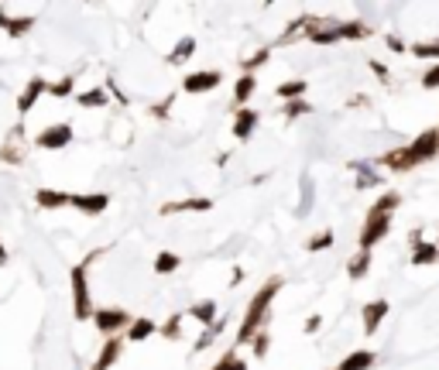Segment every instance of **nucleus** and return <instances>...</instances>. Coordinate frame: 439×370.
I'll return each mask as SVG.
<instances>
[{"label":"nucleus","mask_w":439,"mask_h":370,"mask_svg":"<svg viewBox=\"0 0 439 370\" xmlns=\"http://www.w3.org/2000/svg\"><path fill=\"white\" fill-rule=\"evenodd\" d=\"M388 312H391V302H388V298H374V302H367L364 312H360V315H364V333H367V336L377 333V326L384 322Z\"/></svg>","instance_id":"nucleus-12"},{"label":"nucleus","mask_w":439,"mask_h":370,"mask_svg":"<svg viewBox=\"0 0 439 370\" xmlns=\"http://www.w3.org/2000/svg\"><path fill=\"white\" fill-rule=\"evenodd\" d=\"M192 55H196V38H192V35H185V38H178V45L169 52V59H165V62H169V66H182V62H189Z\"/></svg>","instance_id":"nucleus-20"},{"label":"nucleus","mask_w":439,"mask_h":370,"mask_svg":"<svg viewBox=\"0 0 439 370\" xmlns=\"http://www.w3.org/2000/svg\"><path fill=\"white\" fill-rule=\"evenodd\" d=\"M220 83H223V76H220L216 69H203V72H189V76L182 79V90L196 96V92H213Z\"/></svg>","instance_id":"nucleus-10"},{"label":"nucleus","mask_w":439,"mask_h":370,"mask_svg":"<svg viewBox=\"0 0 439 370\" xmlns=\"http://www.w3.org/2000/svg\"><path fill=\"white\" fill-rule=\"evenodd\" d=\"M319 326H323L319 315H309V319H306V333H319Z\"/></svg>","instance_id":"nucleus-40"},{"label":"nucleus","mask_w":439,"mask_h":370,"mask_svg":"<svg viewBox=\"0 0 439 370\" xmlns=\"http://www.w3.org/2000/svg\"><path fill=\"white\" fill-rule=\"evenodd\" d=\"M371 69L377 72V79H381V83H388V69H384L381 62H371Z\"/></svg>","instance_id":"nucleus-41"},{"label":"nucleus","mask_w":439,"mask_h":370,"mask_svg":"<svg viewBox=\"0 0 439 370\" xmlns=\"http://www.w3.org/2000/svg\"><path fill=\"white\" fill-rule=\"evenodd\" d=\"M93 326H96V333H103L106 340L110 336H117V333H124L127 326H131V315L124 312V309H93Z\"/></svg>","instance_id":"nucleus-6"},{"label":"nucleus","mask_w":439,"mask_h":370,"mask_svg":"<svg viewBox=\"0 0 439 370\" xmlns=\"http://www.w3.org/2000/svg\"><path fill=\"white\" fill-rule=\"evenodd\" d=\"M120 350H124V340H120V336H110V340L100 347V353H96V360H93L89 370H110L117 360H120Z\"/></svg>","instance_id":"nucleus-15"},{"label":"nucleus","mask_w":439,"mask_h":370,"mask_svg":"<svg viewBox=\"0 0 439 370\" xmlns=\"http://www.w3.org/2000/svg\"><path fill=\"white\" fill-rule=\"evenodd\" d=\"M268 55H271V52H268V48H261V52H254L251 59H241V69H244V76H251L254 69H261L264 62H268Z\"/></svg>","instance_id":"nucleus-34"},{"label":"nucleus","mask_w":439,"mask_h":370,"mask_svg":"<svg viewBox=\"0 0 439 370\" xmlns=\"http://www.w3.org/2000/svg\"><path fill=\"white\" fill-rule=\"evenodd\" d=\"M103 251H93L86 261H80L76 268H69V288H73V315L80 322H86L93 315V295H89V264L100 257Z\"/></svg>","instance_id":"nucleus-3"},{"label":"nucleus","mask_w":439,"mask_h":370,"mask_svg":"<svg viewBox=\"0 0 439 370\" xmlns=\"http://www.w3.org/2000/svg\"><path fill=\"white\" fill-rule=\"evenodd\" d=\"M326 247H333V230H323V233H316V237L306 244L309 254H319V251H326Z\"/></svg>","instance_id":"nucleus-31"},{"label":"nucleus","mask_w":439,"mask_h":370,"mask_svg":"<svg viewBox=\"0 0 439 370\" xmlns=\"http://www.w3.org/2000/svg\"><path fill=\"white\" fill-rule=\"evenodd\" d=\"M69 206L80 209L83 216H100V213L110 206V195H106V192H73V195H69Z\"/></svg>","instance_id":"nucleus-8"},{"label":"nucleus","mask_w":439,"mask_h":370,"mask_svg":"<svg viewBox=\"0 0 439 370\" xmlns=\"http://www.w3.org/2000/svg\"><path fill=\"white\" fill-rule=\"evenodd\" d=\"M422 86H426V90H439V62L426 69V76H422Z\"/></svg>","instance_id":"nucleus-38"},{"label":"nucleus","mask_w":439,"mask_h":370,"mask_svg":"<svg viewBox=\"0 0 439 370\" xmlns=\"http://www.w3.org/2000/svg\"><path fill=\"white\" fill-rule=\"evenodd\" d=\"M69 195H73V192H66V188H38V192H35V202H38V209L55 213V209L69 206Z\"/></svg>","instance_id":"nucleus-17"},{"label":"nucleus","mask_w":439,"mask_h":370,"mask_svg":"<svg viewBox=\"0 0 439 370\" xmlns=\"http://www.w3.org/2000/svg\"><path fill=\"white\" fill-rule=\"evenodd\" d=\"M48 92V79H41V76H31L28 83H24V90L17 92V99H14V106H17V113H21V124H24V117L38 106V99Z\"/></svg>","instance_id":"nucleus-7"},{"label":"nucleus","mask_w":439,"mask_h":370,"mask_svg":"<svg viewBox=\"0 0 439 370\" xmlns=\"http://www.w3.org/2000/svg\"><path fill=\"white\" fill-rule=\"evenodd\" d=\"M220 333H223V319H216L213 326H206V329H203V336L196 340V347H192V350H196V353H203V350H206V347L220 336Z\"/></svg>","instance_id":"nucleus-29"},{"label":"nucleus","mask_w":439,"mask_h":370,"mask_svg":"<svg viewBox=\"0 0 439 370\" xmlns=\"http://www.w3.org/2000/svg\"><path fill=\"white\" fill-rule=\"evenodd\" d=\"M254 127H258V110L254 106H237V113H234V137L247 141L254 134Z\"/></svg>","instance_id":"nucleus-14"},{"label":"nucleus","mask_w":439,"mask_h":370,"mask_svg":"<svg viewBox=\"0 0 439 370\" xmlns=\"http://www.w3.org/2000/svg\"><path fill=\"white\" fill-rule=\"evenodd\" d=\"M306 113H312V106L306 99H288L285 103V120H295V117H306Z\"/></svg>","instance_id":"nucleus-33"},{"label":"nucleus","mask_w":439,"mask_h":370,"mask_svg":"<svg viewBox=\"0 0 439 370\" xmlns=\"http://www.w3.org/2000/svg\"><path fill=\"white\" fill-rule=\"evenodd\" d=\"M306 86H309L306 79H292V83H281V86H278V96H281V99H302V96H306Z\"/></svg>","instance_id":"nucleus-30"},{"label":"nucleus","mask_w":439,"mask_h":370,"mask_svg":"<svg viewBox=\"0 0 439 370\" xmlns=\"http://www.w3.org/2000/svg\"><path fill=\"white\" fill-rule=\"evenodd\" d=\"M178 268H182V257L172 254V251H162V254L155 257V275H172Z\"/></svg>","instance_id":"nucleus-25"},{"label":"nucleus","mask_w":439,"mask_h":370,"mask_svg":"<svg viewBox=\"0 0 439 370\" xmlns=\"http://www.w3.org/2000/svg\"><path fill=\"white\" fill-rule=\"evenodd\" d=\"M337 31H340V41H344V38H367V35H371V28H367V24H364V21H344V24H337Z\"/></svg>","instance_id":"nucleus-26"},{"label":"nucleus","mask_w":439,"mask_h":370,"mask_svg":"<svg viewBox=\"0 0 439 370\" xmlns=\"http://www.w3.org/2000/svg\"><path fill=\"white\" fill-rule=\"evenodd\" d=\"M213 370H247V364H244V360L230 350V353H223V357H220V364H216Z\"/></svg>","instance_id":"nucleus-36"},{"label":"nucleus","mask_w":439,"mask_h":370,"mask_svg":"<svg viewBox=\"0 0 439 370\" xmlns=\"http://www.w3.org/2000/svg\"><path fill=\"white\" fill-rule=\"evenodd\" d=\"M439 261V244H426V240H412V264L415 268H426V264H436Z\"/></svg>","instance_id":"nucleus-19"},{"label":"nucleus","mask_w":439,"mask_h":370,"mask_svg":"<svg viewBox=\"0 0 439 370\" xmlns=\"http://www.w3.org/2000/svg\"><path fill=\"white\" fill-rule=\"evenodd\" d=\"M254 90H258V79L254 76H241L237 86H234V103L237 106H247V99L254 96Z\"/></svg>","instance_id":"nucleus-24"},{"label":"nucleus","mask_w":439,"mask_h":370,"mask_svg":"<svg viewBox=\"0 0 439 370\" xmlns=\"http://www.w3.org/2000/svg\"><path fill=\"white\" fill-rule=\"evenodd\" d=\"M172 99H176V96H165L162 103H155V106H151V117H158V120H162V117H169V106H172Z\"/></svg>","instance_id":"nucleus-39"},{"label":"nucleus","mask_w":439,"mask_h":370,"mask_svg":"<svg viewBox=\"0 0 439 370\" xmlns=\"http://www.w3.org/2000/svg\"><path fill=\"white\" fill-rule=\"evenodd\" d=\"M0 162L3 165H24L28 162V130H24V124L7 127L3 144H0Z\"/></svg>","instance_id":"nucleus-4"},{"label":"nucleus","mask_w":439,"mask_h":370,"mask_svg":"<svg viewBox=\"0 0 439 370\" xmlns=\"http://www.w3.org/2000/svg\"><path fill=\"white\" fill-rule=\"evenodd\" d=\"M35 24H38L35 14H28V17H10V14H3V7H0V31H3V35H10V38H28V35L35 31Z\"/></svg>","instance_id":"nucleus-11"},{"label":"nucleus","mask_w":439,"mask_h":370,"mask_svg":"<svg viewBox=\"0 0 439 370\" xmlns=\"http://www.w3.org/2000/svg\"><path fill=\"white\" fill-rule=\"evenodd\" d=\"M409 151H412V158L422 165V162H429V158H436L439 155V127H429V130H422L412 144H409Z\"/></svg>","instance_id":"nucleus-9"},{"label":"nucleus","mask_w":439,"mask_h":370,"mask_svg":"<svg viewBox=\"0 0 439 370\" xmlns=\"http://www.w3.org/2000/svg\"><path fill=\"white\" fill-rule=\"evenodd\" d=\"M281 278H268L261 284V291L251 298V305H247V312H244V322H241V329H237V343H251L258 333L264 329V322H268V312H271V302H274V295L281 291Z\"/></svg>","instance_id":"nucleus-2"},{"label":"nucleus","mask_w":439,"mask_h":370,"mask_svg":"<svg viewBox=\"0 0 439 370\" xmlns=\"http://www.w3.org/2000/svg\"><path fill=\"white\" fill-rule=\"evenodd\" d=\"M371 367H374V353L371 350H357L351 357H344L337 370H371Z\"/></svg>","instance_id":"nucleus-23"},{"label":"nucleus","mask_w":439,"mask_h":370,"mask_svg":"<svg viewBox=\"0 0 439 370\" xmlns=\"http://www.w3.org/2000/svg\"><path fill=\"white\" fill-rule=\"evenodd\" d=\"M189 315H192L196 322H203V326H213V322H216V302H213V298H203V302H196V305L189 309Z\"/></svg>","instance_id":"nucleus-22"},{"label":"nucleus","mask_w":439,"mask_h":370,"mask_svg":"<svg viewBox=\"0 0 439 370\" xmlns=\"http://www.w3.org/2000/svg\"><path fill=\"white\" fill-rule=\"evenodd\" d=\"M388 45H391L395 52H405V45H402V38H395V35H388Z\"/></svg>","instance_id":"nucleus-42"},{"label":"nucleus","mask_w":439,"mask_h":370,"mask_svg":"<svg viewBox=\"0 0 439 370\" xmlns=\"http://www.w3.org/2000/svg\"><path fill=\"white\" fill-rule=\"evenodd\" d=\"M412 55H415V59H436L439 62V38L436 41H419V45H412Z\"/></svg>","instance_id":"nucleus-32"},{"label":"nucleus","mask_w":439,"mask_h":370,"mask_svg":"<svg viewBox=\"0 0 439 370\" xmlns=\"http://www.w3.org/2000/svg\"><path fill=\"white\" fill-rule=\"evenodd\" d=\"M155 333H158L155 319H131V326L124 329V340H127V343H144V340L155 336Z\"/></svg>","instance_id":"nucleus-18"},{"label":"nucleus","mask_w":439,"mask_h":370,"mask_svg":"<svg viewBox=\"0 0 439 370\" xmlns=\"http://www.w3.org/2000/svg\"><path fill=\"white\" fill-rule=\"evenodd\" d=\"M251 343H254V357L261 360V357H268V343H271V333H268V329H261V333H258Z\"/></svg>","instance_id":"nucleus-37"},{"label":"nucleus","mask_w":439,"mask_h":370,"mask_svg":"<svg viewBox=\"0 0 439 370\" xmlns=\"http://www.w3.org/2000/svg\"><path fill=\"white\" fill-rule=\"evenodd\" d=\"M377 165H384L388 172H412L419 162L412 158V151H409V144H405V148H395V151L381 155V158H377Z\"/></svg>","instance_id":"nucleus-13"},{"label":"nucleus","mask_w":439,"mask_h":370,"mask_svg":"<svg viewBox=\"0 0 439 370\" xmlns=\"http://www.w3.org/2000/svg\"><path fill=\"white\" fill-rule=\"evenodd\" d=\"M395 206H398V192H384L371 209H367V220H364V230H360V240H357V247H360V254H371L374 251V244H381L384 237H388V230H391V213H395Z\"/></svg>","instance_id":"nucleus-1"},{"label":"nucleus","mask_w":439,"mask_h":370,"mask_svg":"<svg viewBox=\"0 0 439 370\" xmlns=\"http://www.w3.org/2000/svg\"><path fill=\"white\" fill-rule=\"evenodd\" d=\"M73 92H76V79H73V76H62V79L48 83V96H55V99H66V96H73Z\"/></svg>","instance_id":"nucleus-28"},{"label":"nucleus","mask_w":439,"mask_h":370,"mask_svg":"<svg viewBox=\"0 0 439 370\" xmlns=\"http://www.w3.org/2000/svg\"><path fill=\"white\" fill-rule=\"evenodd\" d=\"M73 137H76L73 124H48L41 134H35V148H41V151H62V148L73 144Z\"/></svg>","instance_id":"nucleus-5"},{"label":"nucleus","mask_w":439,"mask_h":370,"mask_svg":"<svg viewBox=\"0 0 439 370\" xmlns=\"http://www.w3.org/2000/svg\"><path fill=\"white\" fill-rule=\"evenodd\" d=\"M213 209V199H178V202H165L162 206V216H176V213H209Z\"/></svg>","instance_id":"nucleus-16"},{"label":"nucleus","mask_w":439,"mask_h":370,"mask_svg":"<svg viewBox=\"0 0 439 370\" xmlns=\"http://www.w3.org/2000/svg\"><path fill=\"white\" fill-rule=\"evenodd\" d=\"M158 333H162L165 340H178V336H182V312H176L165 326H158Z\"/></svg>","instance_id":"nucleus-35"},{"label":"nucleus","mask_w":439,"mask_h":370,"mask_svg":"<svg viewBox=\"0 0 439 370\" xmlns=\"http://www.w3.org/2000/svg\"><path fill=\"white\" fill-rule=\"evenodd\" d=\"M3 264H7V247L0 244V268H3Z\"/></svg>","instance_id":"nucleus-43"},{"label":"nucleus","mask_w":439,"mask_h":370,"mask_svg":"<svg viewBox=\"0 0 439 370\" xmlns=\"http://www.w3.org/2000/svg\"><path fill=\"white\" fill-rule=\"evenodd\" d=\"M76 103H80L83 110H100V106H110V96H106L103 86H93V90L80 92V96H76Z\"/></svg>","instance_id":"nucleus-21"},{"label":"nucleus","mask_w":439,"mask_h":370,"mask_svg":"<svg viewBox=\"0 0 439 370\" xmlns=\"http://www.w3.org/2000/svg\"><path fill=\"white\" fill-rule=\"evenodd\" d=\"M367 268H371V254H360V251H357L351 261H347V275H351L353 281H360V278L367 275Z\"/></svg>","instance_id":"nucleus-27"}]
</instances>
